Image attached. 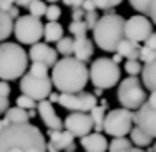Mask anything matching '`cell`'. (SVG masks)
<instances>
[{
  "label": "cell",
  "instance_id": "obj_1",
  "mask_svg": "<svg viewBox=\"0 0 156 152\" xmlns=\"http://www.w3.org/2000/svg\"><path fill=\"white\" fill-rule=\"evenodd\" d=\"M0 152H46V140L37 126L14 124L0 131Z\"/></svg>",
  "mask_w": 156,
  "mask_h": 152
},
{
  "label": "cell",
  "instance_id": "obj_18",
  "mask_svg": "<svg viewBox=\"0 0 156 152\" xmlns=\"http://www.w3.org/2000/svg\"><path fill=\"white\" fill-rule=\"evenodd\" d=\"M50 134V143L55 145L60 152H68L69 147L75 145V136L68 131H48Z\"/></svg>",
  "mask_w": 156,
  "mask_h": 152
},
{
  "label": "cell",
  "instance_id": "obj_48",
  "mask_svg": "<svg viewBox=\"0 0 156 152\" xmlns=\"http://www.w3.org/2000/svg\"><path fill=\"white\" fill-rule=\"evenodd\" d=\"M36 0H16V4H18V7H27L29 9L30 5L34 4Z\"/></svg>",
  "mask_w": 156,
  "mask_h": 152
},
{
  "label": "cell",
  "instance_id": "obj_5",
  "mask_svg": "<svg viewBox=\"0 0 156 152\" xmlns=\"http://www.w3.org/2000/svg\"><path fill=\"white\" fill-rule=\"evenodd\" d=\"M117 101L121 103V108L135 112L140 110L147 103V94L146 87L142 85V81L135 76H128L124 80H121L119 88H117Z\"/></svg>",
  "mask_w": 156,
  "mask_h": 152
},
{
  "label": "cell",
  "instance_id": "obj_44",
  "mask_svg": "<svg viewBox=\"0 0 156 152\" xmlns=\"http://www.w3.org/2000/svg\"><path fill=\"white\" fill-rule=\"evenodd\" d=\"M82 9L85 11V12H92V11H96V5H94L90 0H85V2H83V5H82Z\"/></svg>",
  "mask_w": 156,
  "mask_h": 152
},
{
  "label": "cell",
  "instance_id": "obj_20",
  "mask_svg": "<svg viewBox=\"0 0 156 152\" xmlns=\"http://www.w3.org/2000/svg\"><path fill=\"white\" fill-rule=\"evenodd\" d=\"M107 110H108V101L107 99H101L99 105L90 112V119L94 124V133H101L103 131V122H105V117H107Z\"/></svg>",
  "mask_w": 156,
  "mask_h": 152
},
{
  "label": "cell",
  "instance_id": "obj_46",
  "mask_svg": "<svg viewBox=\"0 0 156 152\" xmlns=\"http://www.w3.org/2000/svg\"><path fill=\"white\" fill-rule=\"evenodd\" d=\"M7 14H9L12 19H18V18H20V7H18V5H12V7H11V11L7 12Z\"/></svg>",
  "mask_w": 156,
  "mask_h": 152
},
{
  "label": "cell",
  "instance_id": "obj_23",
  "mask_svg": "<svg viewBox=\"0 0 156 152\" xmlns=\"http://www.w3.org/2000/svg\"><path fill=\"white\" fill-rule=\"evenodd\" d=\"M11 126H14V124H29L30 117H29V112L27 110H21L18 106H12L9 108L7 112H5V117H4Z\"/></svg>",
  "mask_w": 156,
  "mask_h": 152
},
{
  "label": "cell",
  "instance_id": "obj_57",
  "mask_svg": "<svg viewBox=\"0 0 156 152\" xmlns=\"http://www.w3.org/2000/svg\"><path fill=\"white\" fill-rule=\"evenodd\" d=\"M154 36H156V32H154Z\"/></svg>",
  "mask_w": 156,
  "mask_h": 152
},
{
  "label": "cell",
  "instance_id": "obj_2",
  "mask_svg": "<svg viewBox=\"0 0 156 152\" xmlns=\"http://www.w3.org/2000/svg\"><path fill=\"white\" fill-rule=\"evenodd\" d=\"M89 81V69L75 57H62L51 71V83L60 94L83 92Z\"/></svg>",
  "mask_w": 156,
  "mask_h": 152
},
{
  "label": "cell",
  "instance_id": "obj_55",
  "mask_svg": "<svg viewBox=\"0 0 156 152\" xmlns=\"http://www.w3.org/2000/svg\"><path fill=\"white\" fill-rule=\"evenodd\" d=\"M46 2H50V4H55V2H58V0H46Z\"/></svg>",
  "mask_w": 156,
  "mask_h": 152
},
{
  "label": "cell",
  "instance_id": "obj_15",
  "mask_svg": "<svg viewBox=\"0 0 156 152\" xmlns=\"http://www.w3.org/2000/svg\"><path fill=\"white\" fill-rule=\"evenodd\" d=\"M37 113L41 117L43 124L48 127V131H60L64 127V120L57 115L55 108H53V105L50 101H41V103H37Z\"/></svg>",
  "mask_w": 156,
  "mask_h": 152
},
{
  "label": "cell",
  "instance_id": "obj_8",
  "mask_svg": "<svg viewBox=\"0 0 156 152\" xmlns=\"http://www.w3.org/2000/svg\"><path fill=\"white\" fill-rule=\"evenodd\" d=\"M14 37L18 43L21 44H37L39 39L43 37L44 34V25L41 23L39 18H34L30 14H25V16H20L16 21H14Z\"/></svg>",
  "mask_w": 156,
  "mask_h": 152
},
{
  "label": "cell",
  "instance_id": "obj_24",
  "mask_svg": "<svg viewBox=\"0 0 156 152\" xmlns=\"http://www.w3.org/2000/svg\"><path fill=\"white\" fill-rule=\"evenodd\" d=\"M14 32V19L11 18L7 12L0 11V44L5 43V39Z\"/></svg>",
  "mask_w": 156,
  "mask_h": 152
},
{
  "label": "cell",
  "instance_id": "obj_7",
  "mask_svg": "<svg viewBox=\"0 0 156 152\" xmlns=\"http://www.w3.org/2000/svg\"><path fill=\"white\" fill-rule=\"evenodd\" d=\"M135 124V112H129L124 108L110 110L103 122V133H107L112 138H126V134L131 133Z\"/></svg>",
  "mask_w": 156,
  "mask_h": 152
},
{
  "label": "cell",
  "instance_id": "obj_11",
  "mask_svg": "<svg viewBox=\"0 0 156 152\" xmlns=\"http://www.w3.org/2000/svg\"><path fill=\"white\" fill-rule=\"evenodd\" d=\"M58 105L69 110L71 113H90L98 106V97L92 92H78V94H60Z\"/></svg>",
  "mask_w": 156,
  "mask_h": 152
},
{
  "label": "cell",
  "instance_id": "obj_37",
  "mask_svg": "<svg viewBox=\"0 0 156 152\" xmlns=\"http://www.w3.org/2000/svg\"><path fill=\"white\" fill-rule=\"evenodd\" d=\"M98 19H99V16H98V11H92V12H85V18H83V21H85V25H87V29L94 30V27H96Z\"/></svg>",
  "mask_w": 156,
  "mask_h": 152
},
{
  "label": "cell",
  "instance_id": "obj_32",
  "mask_svg": "<svg viewBox=\"0 0 156 152\" xmlns=\"http://www.w3.org/2000/svg\"><path fill=\"white\" fill-rule=\"evenodd\" d=\"M142 69H144V66L138 60H126V64H124V71L129 76H135V78L138 74H142Z\"/></svg>",
  "mask_w": 156,
  "mask_h": 152
},
{
  "label": "cell",
  "instance_id": "obj_14",
  "mask_svg": "<svg viewBox=\"0 0 156 152\" xmlns=\"http://www.w3.org/2000/svg\"><path fill=\"white\" fill-rule=\"evenodd\" d=\"M57 55H58L57 50L46 44V43H37V44H34L30 48L29 51V58L32 62H41V64H44L48 67H53L58 62Z\"/></svg>",
  "mask_w": 156,
  "mask_h": 152
},
{
  "label": "cell",
  "instance_id": "obj_54",
  "mask_svg": "<svg viewBox=\"0 0 156 152\" xmlns=\"http://www.w3.org/2000/svg\"><path fill=\"white\" fill-rule=\"evenodd\" d=\"M29 117H30V119H34V117H36V110H30V112H29Z\"/></svg>",
  "mask_w": 156,
  "mask_h": 152
},
{
  "label": "cell",
  "instance_id": "obj_53",
  "mask_svg": "<svg viewBox=\"0 0 156 152\" xmlns=\"http://www.w3.org/2000/svg\"><path fill=\"white\" fill-rule=\"evenodd\" d=\"M94 95H96V97H101V95H103V90H101V88H94Z\"/></svg>",
  "mask_w": 156,
  "mask_h": 152
},
{
  "label": "cell",
  "instance_id": "obj_34",
  "mask_svg": "<svg viewBox=\"0 0 156 152\" xmlns=\"http://www.w3.org/2000/svg\"><path fill=\"white\" fill-rule=\"evenodd\" d=\"M90 2L96 5V9H103L107 12V11H112L114 7H117L122 0H90Z\"/></svg>",
  "mask_w": 156,
  "mask_h": 152
},
{
  "label": "cell",
  "instance_id": "obj_6",
  "mask_svg": "<svg viewBox=\"0 0 156 152\" xmlns=\"http://www.w3.org/2000/svg\"><path fill=\"white\" fill-rule=\"evenodd\" d=\"M89 80L96 88H112L121 81V67L112 58H96L89 67Z\"/></svg>",
  "mask_w": 156,
  "mask_h": 152
},
{
  "label": "cell",
  "instance_id": "obj_16",
  "mask_svg": "<svg viewBox=\"0 0 156 152\" xmlns=\"http://www.w3.org/2000/svg\"><path fill=\"white\" fill-rule=\"evenodd\" d=\"M80 147L85 152H107L108 142L103 133H90L83 138H80Z\"/></svg>",
  "mask_w": 156,
  "mask_h": 152
},
{
  "label": "cell",
  "instance_id": "obj_49",
  "mask_svg": "<svg viewBox=\"0 0 156 152\" xmlns=\"http://www.w3.org/2000/svg\"><path fill=\"white\" fill-rule=\"evenodd\" d=\"M58 95L60 94H57V92H51V94H50V103H51V105H53V103L58 105Z\"/></svg>",
  "mask_w": 156,
  "mask_h": 152
},
{
  "label": "cell",
  "instance_id": "obj_47",
  "mask_svg": "<svg viewBox=\"0 0 156 152\" xmlns=\"http://www.w3.org/2000/svg\"><path fill=\"white\" fill-rule=\"evenodd\" d=\"M147 105L151 106L153 110H156V90H154V92H151V94H149V101H147Z\"/></svg>",
  "mask_w": 156,
  "mask_h": 152
},
{
  "label": "cell",
  "instance_id": "obj_58",
  "mask_svg": "<svg viewBox=\"0 0 156 152\" xmlns=\"http://www.w3.org/2000/svg\"><path fill=\"white\" fill-rule=\"evenodd\" d=\"M0 120H2V119H0Z\"/></svg>",
  "mask_w": 156,
  "mask_h": 152
},
{
  "label": "cell",
  "instance_id": "obj_25",
  "mask_svg": "<svg viewBox=\"0 0 156 152\" xmlns=\"http://www.w3.org/2000/svg\"><path fill=\"white\" fill-rule=\"evenodd\" d=\"M129 138H131V143H133L135 147H138V149H140V147H149L151 142H153V138H151V136H147V134L144 133L140 127H136V126L131 129Z\"/></svg>",
  "mask_w": 156,
  "mask_h": 152
},
{
  "label": "cell",
  "instance_id": "obj_27",
  "mask_svg": "<svg viewBox=\"0 0 156 152\" xmlns=\"http://www.w3.org/2000/svg\"><path fill=\"white\" fill-rule=\"evenodd\" d=\"M131 149V140L128 138H114L108 143V152H124Z\"/></svg>",
  "mask_w": 156,
  "mask_h": 152
},
{
  "label": "cell",
  "instance_id": "obj_35",
  "mask_svg": "<svg viewBox=\"0 0 156 152\" xmlns=\"http://www.w3.org/2000/svg\"><path fill=\"white\" fill-rule=\"evenodd\" d=\"M60 14H62V9H60L58 5H55V4H50L44 16H46V19H48V21H58Z\"/></svg>",
  "mask_w": 156,
  "mask_h": 152
},
{
  "label": "cell",
  "instance_id": "obj_52",
  "mask_svg": "<svg viewBox=\"0 0 156 152\" xmlns=\"http://www.w3.org/2000/svg\"><path fill=\"white\" fill-rule=\"evenodd\" d=\"M124 152H146V150H142V149H138V147H131V149H128V150Z\"/></svg>",
  "mask_w": 156,
  "mask_h": 152
},
{
  "label": "cell",
  "instance_id": "obj_36",
  "mask_svg": "<svg viewBox=\"0 0 156 152\" xmlns=\"http://www.w3.org/2000/svg\"><path fill=\"white\" fill-rule=\"evenodd\" d=\"M138 60H140V62H146V64H149V62L156 60V51H154V50H149V48H146V46H142Z\"/></svg>",
  "mask_w": 156,
  "mask_h": 152
},
{
  "label": "cell",
  "instance_id": "obj_45",
  "mask_svg": "<svg viewBox=\"0 0 156 152\" xmlns=\"http://www.w3.org/2000/svg\"><path fill=\"white\" fill-rule=\"evenodd\" d=\"M11 7H12L11 2H7V0H0V11H2V12H9Z\"/></svg>",
  "mask_w": 156,
  "mask_h": 152
},
{
  "label": "cell",
  "instance_id": "obj_21",
  "mask_svg": "<svg viewBox=\"0 0 156 152\" xmlns=\"http://www.w3.org/2000/svg\"><path fill=\"white\" fill-rule=\"evenodd\" d=\"M43 37L46 41V44L50 43H58L60 39L64 37V27L58 23V21H48L44 25V34Z\"/></svg>",
  "mask_w": 156,
  "mask_h": 152
},
{
  "label": "cell",
  "instance_id": "obj_12",
  "mask_svg": "<svg viewBox=\"0 0 156 152\" xmlns=\"http://www.w3.org/2000/svg\"><path fill=\"white\" fill-rule=\"evenodd\" d=\"M64 127L73 136L83 138V136L92 133L94 124H92V119H90L89 113H76V112H73V113H69L64 119Z\"/></svg>",
  "mask_w": 156,
  "mask_h": 152
},
{
  "label": "cell",
  "instance_id": "obj_3",
  "mask_svg": "<svg viewBox=\"0 0 156 152\" xmlns=\"http://www.w3.org/2000/svg\"><path fill=\"white\" fill-rule=\"evenodd\" d=\"M124 23H126V19L115 12L99 16L96 27L92 30L94 44L99 50L108 51V53L117 51V46L124 39Z\"/></svg>",
  "mask_w": 156,
  "mask_h": 152
},
{
  "label": "cell",
  "instance_id": "obj_29",
  "mask_svg": "<svg viewBox=\"0 0 156 152\" xmlns=\"http://www.w3.org/2000/svg\"><path fill=\"white\" fill-rule=\"evenodd\" d=\"M68 30L75 36V37H85V34H87V25H85V21H71V25L68 27Z\"/></svg>",
  "mask_w": 156,
  "mask_h": 152
},
{
  "label": "cell",
  "instance_id": "obj_39",
  "mask_svg": "<svg viewBox=\"0 0 156 152\" xmlns=\"http://www.w3.org/2000/svg\"><path fill=\"white\" fill-rule=\"evenodd\" d=\"M83 2H85V0H62V4L68 5V7H71V9H82Z\"/></svg>",
  "mask_w": 156,
  "mask_h": 152
},
{
  "label": "cell",
  "instance_id": "obj_30",
  "mask_svg": "<svg viewBox=\"0 0 156 152\" xmlns=\"http://www.w3.org/2000/svg\"><path fill=\"white\" fill-rule=\"evenodd\" d=\"M46 9H48V5L43 0H36L29 7V12H30V16H34V18H41V16L46 14Z\"/></svg>",
  "mask_w": 156,
  "mask_h": 152
},
{
  "label": "cell",
  "instance_id": "obj_40",
  "mask_svg": "<svg viewBox=\"0 0 156 152\" xmlns=\"http://www.w3.org/2000/svg\"><path fill=\"white\" fill-rule=\"evenodd\" d=\"M9 94H11V85L7 81L0 80V97H9Z\"/></svg>",
  "mask_w": 156,
  "mask_h": 152
},
{
  "label": "cell",
  "instance_id": "obj_10",
  "mask_svg": "<svg viewBox=\"0 0 156 152\" xmlns=\"http://www.w3.org/2000/svg\"><path fill=\"white\" fill-rule=\"evenodd\" d=\"M153 34H154L153 32V21L147 16L133 14L124 23V39H128V41H133V43L140 44V43H146Z\"/></svg>",
  "mask_w": 156,
  "mask_h": 152
},
{
  "label": "cell",
  "instance_id": "obj_51",
  "mask_svg": "<svg viewBox=\"0 0 156 152\" xmlns=\"http://www.w3.org/2000/svg\"><path fill=\"white\" fill-rule=\"evenodd\" d=\"M112 60H114V62H115L117 66H119V62H122V57H121V55H119V53H115V55H114V57H112Z\"/></svg>",
  "mask_w": 156,
  "mask_h": 152
},
{
  "label": "cell",
  "instance_id": "obj_19",
  "mask_svg": "<svg viewBox=\"0 0 156 152\" xmlns=\"http://www.w3.org/2000/svg\"><path fill=\"white\" fill-rule=\"evenodd\" d=\"M140 50L142 46L138 44V43H133V41H128V39H122L121 41V44L117 46V51L122 58H126V60H138L140 57Z\"/></svg>",
  "mask_w": 156,
  "mask_h": 152
},
{
  "label": "cell",
  "instance_id": "obj_4",
  "mask_svg": "<svg viewBox=\"0 0 156 152\" xmlns=\"http://www.w3.org/2000/svg\"><path fill=\"white\" fill-rule=\"evenodd\" d=\"M29 69V53L18 43H2L0 44V80L12 81L25 76Z\"/></svg>",
  "mask_w": 156,
  "mask_h": 152
},
{
  "label": "cell",
  "instance_id": "obj_38",
  "mask_svg": "<svg viewBox=\"0 0 156 152\" xmlns=\"http://www.w3.org/2000/svg\"><path fill=\"white\" fill-rule=\"evenodd\" d=\"M147 16L153 21V25H156V0H149V12H147Z\"/></svg>",
  "mask_w": 156,
  "mask_h": 152
},
{
  "label": "cell",
  "instance_id": "obj_13",
  "mask_svg": "<svg viewBox=\"0 0 156 152\" xmlns=\"http://www.w3.org/2000/svg\"><path fill=\"white\" fill-rule=\"evenodd\" d=\"M135 126L140 127L147 136L156 138V110H153V108L146 103L140 110H136Z\"/></svg>",
  "mask_w": 156,
  "mask_h": 152
},
{
  "label": "cell",
  "instance_id": "obj_33",
  "mask_svg": "<svg viewBox=\"0 0 156 152\" xmlns=\"http://www.w3.org/2000/svg\"><path fill=\"white\" fill-rule=\"evenodd\" d=\"M128 2L133 7V11H136L142 16H147V12H149V0H128Z\"/></svg>",
  "mask_w": 156,
  "mask_h": 152
},
{
  "label": "cell",
  "instance_id": "obj_42",
  "mask_svg": "<svg viewBox=\"0 0 156 152\" xmlns=\"http://www.w3.org/2000/svg\"><path fill=\"white\" fill-rule=\"evenodd\" d=\"M9 103V97H0V113H5L7 110L11 108Z\"/></svg>",
  "mask_w": 156,
  "mask_h": 152
},
{
  "label": "cell",
  "instance_id": "obj_9",
  "mask_svg": "<svg viewBox=\"0 0 156 152\" xmlns=\"http://www.w3.org/2000/svg\"><path fill=\"white\" fill-rule=\"evenodd\" d=\"M51 88H53V83H51V78H36L32 74H27L20 80V90L21 94L34 99V101H46V97H50L51 94Z\"/></svg>",
  "mask_w": 156,
  "mask_h": 152
},
{
  "label": "cell",
  "instance_id": "obj_22",
  "mask_svg": "<svg viewBox=\"0 0 156 152\" xmlns=\"http://www.w3.org/2000/svg\"><path fill=\"white\" fill-rule=\"evenodd\" d=\"M142 85L149 88L151 92L156 90V60L149 62V64H144V69H142Z\"/></svg>",
  "mask_w": 156,
  "mask_h": 152
},
{
  "label": "cell",
  "instance_id": "obj_43",
  "mask_svg": "<svg viewBox=\"0 0 156 152\" xmlns=\"http://www.w3.org/2000/svg\"><path fill=\"white\" fill-rule=\"evenodd\" d=\"M144 46L149 48V50H154V51H156V36H154V34L147 39L146 43H144Z\"/></svg>",
  "mask_w": 156,
  "mask_h": 152
},
{
  "label": "cell",
  "instance_id": "obj_50",
  "mask_svg": "<svg viewBox=\"0 0 156 152\" xmlns=\"http://www.w3.org/2000/svg\"><path fill=\"white\" fill-rule=\"evenodd\" d=\"M46 152H60V150H58L55 145H51V143L48 142V143H46Z\"/></svg>",
  "mask_w": 156,
  "mask_h": 152
},
{
  "label": "cell",
  "instance_id": "obj_41",
  "mask_svg": "<svg viewBox=\"0 0 156 152\" xmlns=\"http://www.w3.org/2000/svg\"><path fill=\"white\" fill-rule=\"evenodd\" d=\"M83 18H85V11L83 9H73V12H71L73 21H83Z\"/></svg>",
  "mask_w": 156,
  "mask_h": 152
},
{
  "label": "cell",
  "instance_id": "obj_17",
  "mask_svg": "<svg viewBox=\"0 0 156 152\" xmlns=\"http://www.w3.org/2000/svg\"><path fill=\"white\" fill-rule=\"evenodd\" d=\"M73 55L80 62H87L94 55V43L85 36V37H75V46H73Z\"/></svg>",
  "mask_w": 156,
  "mask_h": 152
},
{
  "label": "cell",
  "instance_id": "obj_26",
  "mask_svg": "<svg viewBox=\"0 0 156 152\" xmlns=\"http://www.w3.org/2000/svg\"><path fill=\"white\" fill-rule=\"evenodd\" d=\"M73 46H75V39L71 37H62L57 43V53H60L62 57H71L73 55Z\"/></svg>",
  "mask_w": 156,
  "mask_h": 152
},
{
  "label": "cell",
  "instance_id": "obj_28",
  "mask_svg": "<svg viewBox=\"0 0 156 152\" xmlns=\"http://www.w3.org/2000/svg\"><path fill=\"white\" fill-rule=\"evenodd\" d=\"M48 66L41 64V62H32L29 67V74L36 76V78H48Z\"/></svg>",
  "mask_w": 156,
  "mask_h": 152
},
{
  "label": "cell",
  "instance_id": "obj_31",
  "mask_svg": "<svg viewBox=\"0 0 156 152\" xmlns=\"http://www.w3.org/2000/svg\"><path fill=\"white\" fill-rule=\"evenodd\" d=\"M16 106L21 108V110H27V112L37 108V105H36L34 99H30V97H27V95H23V94H20L18 97H16Z\"/></svg>",
  "mask_w": 156,
  "mask_h": 152
},
{
  "label": "cell",
  "instance_id": "obj_56",
  "mask_svg": "<svg viewBox=\"0 0 156 152\" xmlns=\"http://www.w3.org/2000/svg\"><path fill=\"white\" fill-rule=\"evenodd\" d=\"M153 150H154V152H156V143H154V145H153Z\"/></svg>",
  "mask_w": 156,
  "mask_h": 152
}]
</instances>
